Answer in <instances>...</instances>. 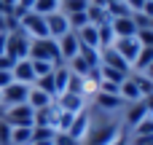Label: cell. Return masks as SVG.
I'll use <instances>...</instances> for the list:
<instances>
[{
  "label": "cell",
  "mask_w": 153,
  "mask_h": 145,
  "mask_svg": "<svg viewBox=\"0 0 153 145\" xmlns=\"http://www.w3.org/2000/svg\"><path fill=\"white\" fill-rule=\"evenodd\" d=\"M94 102H97L102 110H108V113H113V110H118V108L124 105V100H121L118 94H105V91H97V94H94Z\"/></svg>",
  "instance_id": "obj_18"
},
{
  "label": "cell",
  "mask_w": 153,
  "mask_h": 145,
  "mask_svg": "<svg viewBox=\"0 0 153 145\" xmlns=\"http://www.w3.org/2000/svg\"><path fill=\"white\" fill-rule=\"evenodd\" d=\"M65 3V13H75V11H86L89 0H62Z\"/></svg>",
  "instance_id": "obj_35"
},
{
  "label": "cell",
  "mask_w": 153,
  "mask_h": 145,
  "mask_svg": "<svg viewBox=\"0 0 153 145\" xmlns=\"http://www.w3.org/2000/svg\"><path fill=\"white\" fill-rule=\"evenodd\" d=\"M126 75L129 73H121V70H116V67H105V65H100V81H108V83H124L126 81Z\"/></svg>",
  "instance_id": "obj_22"
},
{
  "label": "cell",
  "mask_w": 153,
  "mask_h": 145,
  "mask_svg": "<svg viewBox=\"0 0 153 145\" xmlns=\"http://www.w3.org/2000/svg\"><path fill=\"white\" fill-rule=\"evenodd\" d=\"M0 54H5V32H0Z\"/></svg>",
  "instance_id": "obj_45"
},
{
  "label": "cell",
  "mask_w": 153,
  "mask_h": 145,
  "mask_svg": "<svg viewBox=\"0 0 153 145\" xmlns=\"http://www.w3.org/2000/svg\"><path fill=\"white\" fill-rule=\"evenodd\" d=\"M32 126H11V145H30Z\"/></svg>",
  "instance_id": "obj_23"
},
{
  "label": "cell",
  "mask_w": 153,
  "mask_h": 145,
  "mask_svg": "<svg viewBox=\"0 0 153 145\" xmlns=\"http://www.w3.org/2000/svg\"><path fill=\"white\" fill-rule=\"evenodd\" d=\"M113 48L132 65L134 57H137V51H140V40H137V38H116V40H113Z\"/></svg>",
  "instance_id": "obj_11"
},
{
  "label": "cell",
  "mask_w": 153,
  "mask_h": 145,
  "mask_svg": "<svg viewBox=\"0 0 153 145\" xmlns=\"http://www.w3.org/2000/svg\"><path fill=\"white\" fill-rule=\"evenodd\" d=\"M54 135H56V132H54L51 126H32V140H51V143H54ZM32 140H30V143H32Z\"/></svg>",
  "instance_id": "obj_34"
},
{
  "label": "cell",
  "mask_w": 153,
  "mask_h": 145,
  "mask_svg": "<svg viewBox=\"0 0 153 145\" xmlns=\"http://www.w3.org/2000/svg\"><path fill=\"white\" fill-rule=\"evenodd\" d=\"M51 102H54V97H51V94H46V91H40V89L30 86V94H27V105H30L32 110H40V108H48Z\"/></svg>",
  "instance_id": "obj_16"
},
{
  "label": "cell",
  "mask_w": 153,
  "mask_h": 145,
  "mask_svg": "<svg viewBox=\"0 0 153 145\" xmlns=\"http://www.w3.org/2000/svg\"><path fill=\"white\" fill-rule=\"evenodd\" d=\"M19 27L30 35V38H48V30H46V16L35 13V11H27L19 16Z\"/></svg>",
  "instance_id": "obj_3"
},
{
  "label": "cell",
  "mask_w": 153,
  "mask_h": 145,
  "mask_svg": "<svg viewBox=\"0 0 153 145\" xmlns=\"http://www.w3.org/2000/svg\"><path fill=\"white\" fill-rule=\"evenodd\" d=\"M143 13H145V16H153V0H145V5H143Z\"/></svg>",
  "instance_id": "obj_44"
},
{
  "label": "cell",
  "mask_w": 153,
  "mask_h": 145,
  "mask_svg": "<svg viewBox=\"0 0 153 145\" xmlns=\"http://www.w3.org/2000/svg\"><path fill=\"white\" fill-rule=\"evenodd\" d=\"M118 135V126L113 124V121H108V124H102V126H97V129H89V143L91 145H108L113 137Z\"/></svg>",
  "instance_id": "obj_10"
},
{
  "label": "cell",
  "mask_w": 153,
  "mask_h": 145,
  "mask_svg": "<svg viewBox=\"0 0 153 145\" xmlns=\"http://www.w3.org/2000/svg\"><path fill=\"white\" fill-rule=\"evenodd\" d=\"M91 67H100V48H89V46H81V51H78Z\"/></svg>",
  "instance_id": "obj_32"
},
{
  "label": "cell",
  "mask_w": 153,
  "mask_h": 145,
  "mask_svg": "<svg viewBox=\"0 0 153 145\" xmlns=\"http://www.w3.org/2000/svg\"><path fill=\"white\" fill-rule=\"evenodd\" d=\"M54 145H81L75 137H70L67 132H56L54 135Z\"/></svg>",
  "instance_id": "obj_37"
},
{
  "label": "cell",
  "mask_w": 153,
  "mask_h": 145,
  "mask_svg": "<svg viewBox=\"0 0 153 145\" xmlns=\"http://www.w3.org/2000/svg\"><path fill=\"white\" fill-rule=\"evenodd\" d=\"M56 46H59V57H62V62L67 65L73 57H78V51H81V40H78V35L70 30V32H65L62 38H56Z\"/></svg>",
  "instance_id": "obj_6"
},
{
  "label": "cell",
  "mask_w": 153,
  "mask_h": 145,
  "mask_svg": "<svg viewBox=\"0 0 153 145\" xmlns=\"http://www.w3.org/2000/svg\"><path fill=\"white\" fill-rule=\"evenodd\" d=\"M132 132H134V137H153V116H145Z\"/></svg>",
  "instance_id": "obj_31"
},
{
  "label": "cell",
  "mask_w": 153,
  "mask_h": 145,
  "mask_svg": "<svg viewBox=\"0 0 153 145\" xmlns=\"http://www.w3.org/2000/svg\"><path fill=\"white\" fill-rule=\"evenodd\" d=\"M108 145H129V137H126L124 132H118V135H116V137H113Z\"/></svg>",
  "instance_id": "obj_42"
},
{
  "label": "cell",
  "mask_w": 153,
  "mask_h": 145,
  "mask_svg": "<svg viewBox=\"0 0 153 145\" xmlns=\"http://www.w3.org/2000/svg\"><path fill=\"white\" fill-rule=\"evenodd\" d=\"M97 38H100V48H105V46H113L116 35H113V27H110V22H105V24H97Z\"/></svg>",
  "instance_id": "obj_26"
},
{
  "label": "cell",
  "mask_w": 153,
  "mask_h": 145,
  "mask_svg": "<svg viewBox=\"0 0 153 145\" xmlns=\"http://www.w3.org/2000/svg\"><path fill=\"white\" fill-rule=\"evenodd\" d=\"M65 91H70V94H81V97H83V91H86V78L70 73V78H67V89H65Z\"/></svg>",
  "instance_id": "obj_29"
},
{
  "label": "cell",
  "mask_w": 153,
  "mask_h": 145,
  "mask_svg": "<svg viewBox=\"0 0 153 145\" xmlns=\"http://www.w3.org/2000/svg\"><path fill=\"white\" fill-rule=\"evenodd\" d=\"M145 116H148V108H145V102H143V100L132 102V105H129V113H126V126H129V129H134V126H137V124H140Z\"/></svg>",
  "instance_id": "obj_19"
},
{
  "label": "cell",
  "mask_w": 153,
  "mask_h": 145,
  "mask_svg": "<svg viewBox=\"0 0 153 145\" xmlns=\"http://www.w3.org/2000/svg\"><path fill=\"white\" fill-rule=\"evenodd\" d=\"M145 75H148V78H151V81H153V62H151V65H148V67H145Z\"/></svg>",
  "instance_id": "obj_47"
},
{
  "label": "cell",
  "mask_w": 153,
  "mask_h": 145,
  "mask_svg": "<svg viewBox=\"0 0 153 145\" xmlns=\"http://www.w3.org/2000/svg\"><path fill=\"white\" fill-rule=\"evenodd\" d=\"M118 97H121L124 102H129V105L137 102V100H143V97H140V89H137V83H134V78H132V73H129L126 81L118 86Z\"/></svg>",
  "instance_id": "obj_15"
},
{
  "label": "cell",
  "mask_w": 153,
  "mask_h": 145,
  "mask_svg": "<svg viewBox=\"0 0 153 145\" xmlns=\"http://www.w3.org/2000/svg\"><path fill=\"white\" fill-rule=\"evenodd\" d=\"M32 116H35V110L27 102L5 108V124L8 126H32Z\"/></svg>",
  "instance_id": "obj_5"
},
{
  "label": "cell",
  "mask_w": 153,
  "mask_h": 145,
  "mask_svg": "<svg viewBox=\"0 0 153 145\" xmlns=\"http://www.w3.org/2000/svg\"><path fill=\"white\" fill-rule=\"evenodd\" d=\"M30 145H54V143H51V140H32Z\"/></svg>",
  "instance_id": "obj_46"
},
{
  "label": "cell",
  "mask_w": 153,
  "mask_h": 145,
  "mask_svg": "<svg viewBox=\"0 0 153 145\" xmlns=\"http://www.w3.org/2000/svg\"><path fill=\"white\" fill-rule=\"evenodd\" d=\"M54 105L59 108V110H65V113H81V110H86L83 108V97L81 94H70V91H62V94H56L54 97Z\"/></svg>",
  "instance_id": "obj_8"
},
{
  "label": "cell",
  "mask_w": 153,
  "mask_h": 145,
  "mask_svg": "<svg viewBox=\"0 0 153 145\" xmlns=\"http://www.w3.org/2000/svg\"><path fill=\"white\" fill-rule=\"evenodd\" d=\"M91 3H102V0H91ZM102 5H105V3H102Z\"/></svg>",
  "instance_id": "obj_51"
},
{
  "label": "cell",
  "mask_w": 153,
  "mask_h": 145,
  "mask_svg": "<svg viewBox=\"0 0 153 145\" xmlns=\"http://www.w3.org/2000/svg\"><path fill=\"white\" fill-rule=\"evenodd\" d=\"M59 8H62V0H35L32 3V11L40 13V16H48V13L59 11Z\"/></svg>",
  "instance_id": "obj_25"
},
{
  "label": "cell",
  "mask_w": 153,
  "mask_h": 145,
  "mask_svg": "<svg viewBox=\"0 0 153 145\" xmlns=\"http://www.w3.org/2000/svg\"><path fill=\"white\" fill-rule=\"evenodd\" d=\"M27 94H30V86H27V83L11 81L5 89H0V102H3L5 108H11V105H24V102H27Z\"/></svg>",
  "instance_id": "obj_4"
},
{
  "label": "cell",
  "mask_w": 153,
  "mask_h": 145,
  "mask_svg": "<svg viewBox=\"0 0 153 145\" xmlns=\"http://www.w3.org/2000/svg\"><path fill=\"white\" fill-rule=\"evenodd\" d=\"M27 59H43V62H51L54 67L65 65L62 57H59V46H56L54 38H32V40H30Z\"/></svg>",
  "instance_id": "obj_1"
},
{
  "label": "cell",
  "mask_w": 153,
  "mask_h": 145,
  "mask_svg": "<svg viewBox=\"0 0 153 145\" xmlns=\"http://www.w3.org/2000/svg\"><path fill=\"white\" fill-rule=\"evenodd\" d=\"M86 16H89V24H105V22H110V16H108V8L102 5V3H91L89 0V8H86Z\"/></svg>",
  "instance_id": "obj_17"
},
{
  "label": "cell",
  "mask_w": 153,
  "mask_h": 145,
  "mask_svg": "<svg viewBox=\"0 0 153 145\" xmlns=\"http://www.w3.org/2000/svg\"><path fill=\"white\" fill-rule=\"evenodd\" d=\"M102 3H105V5H108V3H118V0H102Z\"/></svg>",
  "instance_id": "obj_50"
},
{
  "label": "cell",
  "mask_w": 153,
  "mask_h": 145,
  "mask_svg": "<svg viewBox=\"0 0 153 145\" xmlns=\"http://www.w3.org/2000/svg\"><path fill=\"white\" fill-rule=\"evenodd\" d=\"M132 78H134V83H137V89H140V97H151L153 94V81L145 73H137V75H132Z\"/></svg>",
  "instance_id": "obj_30"
},
{
  "label": "cell",
  "mask_w": 153,
  "mask_h": 145,
  "mask_svg": "<svg viewBox=\"0 0 153 145\" xmlns=\"http://www.w3.org/2000/svg\"><path fill=\"white\" fill-rule=\"evenodd\" d=\"M67 78H70V67L67 65L54 67V89H56V94H62L67 89Z\"/></svg>",
  "instance_id": "obj_24"
},
{
  "label": "cell",
  "mask_w": 153,
  "mask_h": 145,
  "mask_svg": "<svg viewBox=\"0 0 153 145\" xmlns=\"http://www.w3.org/2000/svg\"><path fill=\"white\" fill-rule=\"evenodd\" d=\"M126 5H129V11L134 13V11H143V5H145V0H124Z\"/></svg>",
  "instance_id": "obj_43"
},
{
  "label": "cell",
  "mask_w": 153,
  "mask_h": 145,
  "mask_svg": "<svg viewBox=\"0 0 153 145\" xmlns=\"http://www.w3.org/2000/svg\"><path fill=\"white\" fill-rule=\"evenodd\" d=\"M75 35H78L81 46H89V48H100V38H97V27H94V24H86V27H81Z\"/></svg>",
  "instance_id": "obj_20"
},
{
  "label": "cell",
  "mask_w": 153,
  "mask_h": 145,
  "mask_svg": "<svg viewBox=\"0 0 153 145\" xmlns=\"http://www.w3.org/2000/svg\"><path fill=\"white\" fill-rule=\"evenodd\" d=\"M46 30H48V38H62L65 32H70V24H67V16L62 11H54L46 16Z\"/></svg>",
  "instance_id": "obj_9"
},
{
  "label": "cell",
  "mask_w": 153,
  "mask_h": 145,
  "mask_svg": "<svg viewBox=\"0 0 153 145\" xmlns=\"http://www.w3.org/2000/svg\"><path fill=\"white\" fill-rule=\"evenodd\" d=\"M151 62H153V46H140V51H137L132 67H134L137 73H145V67H148Z\"/></svg>",
  "instance_id": "obj_21"
},
{
  "label": "cell",
  "mask_w": 153,
  "mask_h": 145,
  "mask_svg": "<svg viewBox=\"0 0 153 145\" xmlns=\"http://www.w3.org/2000/svg\"><path fill=\"white\" fill-rule=\"evenodd\" d=\"M0 145H11V126L0 121Z\"/></svg>",
  "instance_id": "obj_38"
},
{
  "label": "cell",
  "mask_w": 153,
  "mask_h": 145,
  "mask_svg": "<svg viewBox=\"0 0 153 145\" xmlns=\"http://www.w3.org/2000/svg\"><path fill=\"white\" fill-rule=\"evenodd\" d=\"M100 65H105V67H116V70H121V73H132V65H129L113 46L100 48Z\"/></svg>",
  "instance_id": "obj_7"
},
{
  "label": "cell",
  "mask_w": 153,
  "mask_h": 145,
  "mask_svg": "<svg viewBox=\"0 0 153 145\" xmlns=\"http://www.w3.org/2000/svg\"><path fill=\"white\" fill-rule=\"evenodd\" d=\"M89 113L86 110H81V113H75L73 116V124H70V129H67V135L70 137H75L78 143H83L86 140V135H89Z\"/></svg>",
  "instance_id": "obj_12"
},
{
  "label": "cell",
  "mask_w": 153,
  "mask_h": 145,
  "mask_svg": "<svg viewBox=\"0 0 153 145\" xmlns=\"http://www.w3.org/2000/svg\"><path fill=\"white\" fill-rule=\"evenodd\" d=\"M32 3L35 0H16V16H22V13H27V11H32Z\"/></svg>",
  "instance_id": "obj_39"
},
{
  "label": "cell",
  "mask_w": 153,
  "mask_h": 145,
  "mask_svg": "<svg viewBox=\"0 0 153 145\" xmlns=\"http://www.w3.org/2000/svg\"><path fill=\"white\" fill-rule=\"evenodd\" d=\"M35 89H40V91H46V94H51V97H56V89H54V70L48 73V75H40V78H35V83H32Z\"/></svg>",
  "instance_id": "obj_27"
},
{
  "label": "cell",
  "mask_w": 153,
  "mask_h": 145,
  "mask_svg": "<svg viewBox=\"0 0 153 145\" xmlns=\"http://www.w3.org/2000/svg\"><path fill=\"white\" fill-rule=\"evenodd\" d=\"M0 121H5V105L0 102Z\"/></svg>",
  "instance_id": "obj_48"
},
{
  "label": "cell",
  "mask_w": 153,
  "mask_h": 145,
  "mask_svg": "<svg viewBox=\"0 0 153 145\" xmlns=\"http://www.w3.org/2000/svg\"><path fill=\"white\" fill-rule=\"evenodd\" d=\"M110 27H113V35L116 38H134L137 35V24L132 22V13L129 16H121V19H110Z\"/></svg>",
  "instance_id": "obj_13"
},
{
  "label": "cell",
  "mask_w": 153,
  "mask_h": 145,
  "mask_svg": "<svg viewBox=\"0 0 153 145\" xmlns=\"http://www.w3.org/2000/svg\"><path fill=\"white\" fill-rule=\"evenodd\" d=\"M11 75H13V81H19V83H27V86L35 83V73H32V62H30V59H19V62L13 65Z\"/></svg>",
  "instance_id": "obj_14"
},
{
  "label": "cell",
  "mask_w": 153,
  "mask_h": 145,
  "mask_svg": "<svg viewBox=\"0 0 153 145\" xmlns=\"http://www.w3.org/2000/svg\"><path fill=\"white\" fill-rule=\"evenodd\" d=\"M148 30H153V16H151V19H148Z\"/></svg>",
  "instance_id": "obj_49"
},
{
  "label": "cell",
  "mask_w": 153,
  "mask_h": 145,
  "mask_svg": "<svg viewBox=\"0 0 153 145\" xmlns=\"http://www.w3.org/2000/svg\"><path fill=\"white\" fill-rule=\"evenodd\" d=\"M65 16H67V24H70V30H73V32H78L81 27H86V24H89L86 11H75V13H65Z\"/></svg>",
  "instance_id": "obj_28"
},
{
  "label": "cell",
  "mask_w": 153,
  "mask_h": 145,
  "mask_svg": "<svg viewBox=\"0 0 153 145\" xmlns=\"http://www.w3.org/2000/svg\"><path fill=\"white\" fill-rule=\"evenodd\" d=\"M13 81V75H11V70H0V89H5L8 83Z\"/></svg>",
  "instance_id": "obj_41"
},
{
  "label": "cell",
  "mask_w": 153,
  "mask_h": 145,
  "mask_svg": "<svg viewBox=\"0 0 153 145\" xmlns=\"http://www.w3.org/2000/svg\"><path fill=\"white\" fill-rule=\"evenodd\" d=\"M30 62H32V73H35V78L48 75V73L54 70V65H51V62H43V59H30Z\"/></svg>",
  "instance_id": "obj_33"
},
{
  "label": "cell",
  "mask_w": 153,
  "mask_h": 145,
  "mask_svg": "<svg viewBox=\"0 0 153 145\" xmlns=\"http://www.w3.org/2000/svg\"><path fill=\"white\" fill-rule=\"evenodd\" d=\"M30 35L16 27V30H8L5 32V54L13 57V59H27V51H30Z\"/></svg>",
  "instance_id": "obj_2"
},
{
  "label": "cell",
  "mask_w": 153,
  "mask_h": 145,
  "mask_svg": "<svg viewBox=\"0 0 153 145\" xmlns=\"http://www.w3.org/2000/svg\"><path fill=\"white\" fill-rule=\"evenodd\" d=\"M134 38L140 40V46H153V30H148V27L137 30V35H134Z\"/></svg>",
  "instance_id": "obj_36"
},
{
  "label": "cell",
  "mask_w": 153,
  "mask_h": 145,
  "mask_svg": "<svg viewBox=\"0 0 153 145\" xmlns=\"http://www.w3.org/2000/svg\"><path fill=\"white\" fill-rule=\"evenodd\" d=\"M16 62H19V59H13V57H8V54H0V70H13Z\"/></svg>",
  "instance_id": "obj_40"
}]
</instances>
